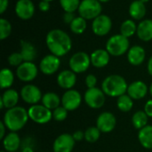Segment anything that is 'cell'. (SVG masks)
I'll return each instance as SVG.
<instances>
[{
    "instance_id": "obj_1",
    "label": "cell",
    "mask_w": 152,
    "mask_h": 152,
    "mask_svg": "<svg viewBox=\"0 0 152 152\" xmlns=\"http://www.w3.org/2000/svg\"><path fill=\"white\" fill-rule=\"evenodd\" d=\"M45 45L50 53L61 58L67 55L72 49V39L66 31L53 28L46 34Z\"/></svg>"
},
{
    "instance_id": "obj_2",
    "label": "cell",
    "mask_w": 152,
    "mask_h": 152,
    "mask_svg": "<svg viewBox=\"0 0 152 152\" xmlns=\"http://www.w3.org/2000/svg\"><path fill=\"white\" fill-rule=\"evenodd\" d=\"M28 119V110L20 106H16L4 112L2 121L10 132L17 133L26 126Z\"/></svg>"
},
{
    "instance_id": "obj_3",
    "label": "cell",
    "mask_w": 152,
    "mask_h": 152,
    "mask_svg": "<svg viewBox=\"0 0 152 152\" xmlns=\"http://www.w3.org/2000/svg\"><path fill=\"white\" fill-rule=\"evenodd\" d=\"M127 88L128 84L126 80L118 74L107 76L102 83V89L104 94L112 98H118L126 94Z\"/></svg>"
},
{
    "instance_id": "obj_4",
    "label": "cell",
    "mask_w": 152,
    "mask_h": 152,
    "mask_svg": "<svg viewBox=\"0 0 152 152\" xmlns=\"http://www.w3.org/2000/svg\"><path fill=\"white\" fill-rule=\"evenodd\" d=\"M130 47L129 38L122 36L120 33L109 37L105 45V49L114 57H119L127 53Z\"/></svg>"
},
{
    "instance_id": "obj_5",
    "label": "cell",
    "mask_w": 152,
    "mask_h": 152,
    "mask_svg": "<svg viewBox=\"0 0 152 152\" xmlns=\"http://www.w3.org/2000/svg\"><path fill=\"white\" fill-rule=\"evenodd\" d=\"M102 4L98 0H81L78 7V15L86 20H93L102 14Z\"/></svg>"
},
{
    "instance_id": "obj_6",
    "label": "cell",
    "mask_w": 152,
    "mask_h": 152,
    "mask_svg": "<svg viewBox=\"0 0 152 152\" xmlns=\"http://www.w3.org/2000/svg\"><path fill=\"white\" fill-rule=\"evenodd\" d=\"M90 54L86 52H77L71 55L69 60V67L76 74L86 72L91 66Z\"/></svg>"
},
{
    "instance_id": "obj_7",
    "label": "cell",
    "mask_w": 152,
    "mask_h": 152,
    "mask_svg": "<svg viewBox=\"0 0 152 152\" xmlns=\"http://www.w3.org/2000/svg\"><path fill=\"white\" fill-rule=\"evenodd\" d=\"M28 118L34 123L38 125H45L53 119V111L43 104H35L28 110Z\"/></svg>"
},
{
    "instance_id": "obj_8",
    "label": "cell",
    "mask_w": 152,
    "mask_h": 152,
    "mask_svg": "<svg viewBox=\"0 0 152 152\" xmlns=\"http://www.w3.org/2000/svg\"><path fill=\"white\" fill-rule=\"evenodd\" d=\"M84 100L86 104L93 109L98 110L103 107L106 101V94L102 91V89L99 87L87 88V90L84 94Z\"/></svg>"
},
{
    "instance_id": "obj_9",
    "label": "cell",
    "mask_w": 152,
    "mask_h": 152,
    "mask_svg": "<svg viewBox=\"0 0 152 152\" xmlns=\"http://www.w3.org/2000/svg\"><path fill=\"white\" fill-rule=\"evenodd\" d=\"M38 70L39 68L34 63V61H23L16 68L15 74L20 81L29 84L37 78Z\"/></svg>"
},
{
    "instance_id": "obj_10",
    "label": "cell",
    "mask_w": 152,
    "mask_h": 152,
    "mask_svg": "<svg viewBox=\"0 0 152 152\" xmlns=\"http://www.w3.org/2000/svg\"><path fill=\"white\" fill-rule=\"evenodd\" d=\"M113 26L111 18L107 14H101L92 20V31L97 37H105L107 36Z\"/></svg>"
},
{
    "instance_id": "obj_11",
    "label": "cell",
    "mask_w": 152,
    "mask_h": 152,
    "mask_svg": "<svg viewBox=\"0 0 152 152\" xmlns=\"http://www.w3.org/2000/svg\"><path fill=\"white\" fill-rule=\"evenodd\" d=\"M20 95L21 97V100L30 106L38 104L43 97L40 88L33 84H27L23 86L20 89Z\"/></svg>"
},
{
    "instance_id": "obj_12",
    "label": "cell",
    "mask_w": 152,
    "mask_h": 152,
    "mask_svg": "<svg viewBox=\"0 0 152 152\" xmlns=\"http://www.w3.org/2000/svg\"><path fill=\"white\" fill-rule=\"evenodd\" d=\"M82 99V95L77 90H67L61 96V106L64 107L68 111H74L80 107Z\"/></svg>"
},
{
    "instance_id": "obj_13",
    "label": "cell",
    "mask_w": 152,
    "mask_h": 152,
    "mask_svg": "<svg viewBox=\"0 0 152 152\" xmlns=\"http://www.w3.org/2000/svg\"><path fill=\"white\" fill-rule=\"evenodd\" d=\"M61 67V59L52 53L47 54L42 58L39 62V70L45 76H52L55 74Z\"/></svg>"
},
{
    "instance_id": "obj_14",
    "label": "cell",
    "mask_w": 152,
    "mask_h": 152,
    "mask_svg": "<svg viewBox=\"0 0 152 152\" xmlns=\"http://www.w3.org/2000/svg\"><path fill=\"white\" fill-rule=\"evenodd\" d=\"M36 7L32 0H18L14 6L16 16L22 20H30L35 14Z\"/></svg>"
},
{
    "instance_id": "obj_15",
    "label": "cell",
    "mask_w": 152,
    "mask_h": 152,
    "mask_svg": "<svg viewBox=\"0 0 152 152\" xmlns=\"http://www.w3.org/2000/svg\"><path fill=\"white\" fill-rule=\"evenodd\" d=\"M117 125V119L113 113L104 111L101 113L96 118V126L103 134L111 133Z\"/></svg>"
},
{
    "instance_id": "obj_16",
    "label": "cell",
    "mask_w": 152,
    "mask_h": 152,
    "mask_svg": "<svg viewBox=\"0 0 152 152\" xmlns=\"http://www.w3.org/2000/svg\"><path fill=\"white\" fill-rule=\"evenodd\" d=\"M76 141L72 134H60L53 143V152H72L75 147Z\"/></svg>"
},
{
    "instance_id": "obj_17",
    "label": "cell",
    "mask_w": 152,
    "mask_h": 152,
    "mask_svg": "<svg viewBox=\"0 0 152 152\" xmlns=\"http://www.w3.org/2000/svg\"><path fill=\"white\" fill-rule=\"evenodd\" d=\"M148 93H149V87L146 85V83H144L142 80H136L129 84L126 92V94L133 100L135 101L145 98Z\"/></svg>"
},
{
    "instance_id": "obj_18",
    "label": "cell",
    "mask_w": 152,
    "mask_h": 152,
    "mask_svg": "<svg viewBox=\"0 0 152 152\" xmlns=\"http://www.w3.org/2000/svg\"><path fill=\"white\" fill-rule=\"evenodd\" d=\"M57 85L64 90L73 89L77 83V74L71 69H64L61 71L56 78Z\"/></svg>"
},
{
    "instance_id": "obj_19",
    "label": "cell",
    "mask_w": 152,
    "mask_h": 152,
    "mask_svg": "<svg viewBox=\"0 0 152 152\" xmlns=\"http://www.w3.org/2000/svg\"><path fill=\"white\" fill-rule=\"evenodd\" d=\"M127 61L132 66H140L142 65L146 59V51L145 49L139 45H135L130 47L126 53Z\"/></svg>"
},
{
    "instance_id": "obj_20",
    "label": "cell",
    "mask_w": 152,
    "mask_h": 152,
    "mask_svg": "<svg viewBox=\"0 0 152 152\" xmlns=\"http://www.w3.org/2000/svg\"><path fill=\"white\" fill-rule=\"evenodd\" d=\"M20 96V94L12 88L4 90L0 97V109L3 110L5 108L9 110L16 107L19 102Z\"/></svg>"
},
{
    "instance_id": "obj_21",
    "label": "cell",
    "mask_w": 152,
    "mask_h": 152,
    "mask_svg": "<svg viewBox=\"0 0 152 152\" xmlns=\"http://www.w3.org/2000/svg\"><path fill=\"white\" fill-rule=\"evenodd\" d=\"M110 54L106 49H95L91 54V64L96 69H102L106 67L110 61Z\"/></svg>"
},
{
    "instance_id": "obj_22",
    "label": "cell",
    "mask_w": 152,
    "mask_h": 152,
    "mask_svg": "<svg viewBox=\"0 0 152 152\" xmlns=\"http://www.w3.org/2000/svg\"><path fill=\"white\" fill-rule=\"evenodd\" d=\"M136 35L142 42H150L152 40V20L143 19L137 25Z\"/></svg>"
},
{
    "instance_id": "obj_23",
    "label": "cell",
    "mask_w": 152,
    "mask_h": 152,
    "mask_svg": "<svg viewBox=\"0 0 152 152\" xmlns=\"http://www.w3.org/2000/svg\"><path fill=\"white\" fill-rule=\"evenodd\" d=\"M147 8L141 0H133L128 7V13L131 19L134 20H142L146 15Z\"/></svg>"
},
{
    "instance_id": "obj_24",
    "label": "cell",
    "mask_w": 152,
    "mask_h": 152,
    "mask_svg": "<svg viewBox=\"0 0 152 152\" xmlns=\"http://www.w3.org/2000/svg\"><path fill=\"white\" fill-rule=\"evenodd\" d=\"M2 141L4 150L6 152H16L20 147V138L16 132H10Z\"/></svg>"
},
{
    "instance_id": "obj_25",
    "label": "cell",
    "mask_w": 152,
    "mask_h": 152,
    "mask_svg": "<svg viewBox=\"0 0 152 152\" xmlns=\"http://www.w3.org/2000/svg\"><path fill=\"white\" fill-rule=\"evenodd\" d=\"M20 53L23 58V61H34V60L37 58V55L35 45L28 40H20Z\"/></svg>"
},
{
    "instance_id": "obj_26",
    "label": "cell",
    "mask_w": 152,
    "mask_h": 152,
    "mask_svg": "<svg viewBox=\"0 0 152 152\" xmlns=\"http://www.w3.org/2000/svg\"><path fill=\"white\" fill-rule=\"evenodd\" d=\"M41 104L47 109L53 110L61 105V98H60V96L53 92H47L43 94Z\"/></svg>"
},
{
    "instance_id": "obj_27",
    "label": "cell",
    "mask_w": 152,
    "mask_h": 152,
    "mask_svg": "<svg viewBox=\"0 0 152 152\" xmlns=\"http://www.w3.org/2000/svg\"><path fill=\"white\" fill-rule=\"evenodd\" d=\"M138 140L141 145L147 150H152V126L148 125L138 132Z\"/></svg>"
},
{
    "instance_id": "obj_28",
    "label": "cell",
    "mask_w": 152,
    "mask_h": 152,
    "mask_svg": "<svg viewBox=\"0 0 152 152\" xmlns=\"http://www.w3.org/2000/svg\"><path fill=\"white\" fill-rule=\"evenodd\" d=\"M137 25L135 20L133 19H126L120 25V34L127 38L132 37L137 32Z\"/></svg>"
},
{
    "instance_id": "obj_29",
    "label": "cell",
    "mask_w": 152,
    "mask_h": 152,
    "mask_svg": "<svg viewBox=\"0 0 152 152\" xmlns=\"http://www.w3.org/2000/svg\"><path fill=\"white\" fill-rule=\"evenodd\" d=\"M14 83V74L12 69L4 68L0 71V87L3 90L11 88Z\"/></svg>"
},
{
    "instance_id": "obj_30",
    "label": "cell",
    "mask_w": 152,
    "mask_h": 152,
    "mask_svg": "<svg viewBox=\"0 0 152 152\" xmlns=\"http://www.w3.org/2000/svg\"><path fill=\"white\" fill-rule=\"evenodd\" d=\"M148 122H149V117L144 110H138L134 112L132 117L133 126L137 130H141L142 128L148 126Z\"/></svg>"
},
{
    "instance_id": "obj_31",
    "label": "cell",
    "mask_w": 152,
    "mask_h": 152,
    "mask_svg": "<svg viewBox=\"0 0 152 152\" xmlns=\"http://www.w3.org/2000/svg\"><path fill=\"white\" fill-rule=\"evenodd\" d=\"M87 28V21L81 16H76L73 21L69 24L70 31L75 35H82Z\"/></svg>"
},
{
    "instance_id": "obj_32",
    "label": "cell",
    "mask_w": 152,
    "mask_h": 152,
    "mask_svg": "<svg viewBox=\"0 0 152 152\" xmlns=\"http://www.w3.org/2000/svg\"><path fill=\"white\" fill-rule=\"evenodd\" d=\"M117 107L122 112H129L134 107V100L127 94H125L118 97Z\"/></svg>"
},
{
    "instance_id": "obj_33",
    "label": "cell",
    "mask_w": 152,
    "mask_h": 152,
    "mask_svg": "<svg viewBox=\"0 0 152 152\" xmlns=\"http://www.w3.org/2000/svg\"><path fill=\"white\" fill-rule=\"evenodd\" d=\"M12 31V27L11 22L4 18L1 17L0 18V40H5L6 38H8Z\"/></svg>"
},
{
    "instance_id": "obj_34",
    "label": "cell",
    "mask_w": 152,
    "mask_h": 152,
    "mask_svg": "<svg viewBox=\"0 0 152 152\" xmlns=\"http://www.w3.org/2000/svg\"><path fill=\"white\" fill-rule=\"evenodd\" d=\"M64 12H75L78 10L81 0H59Z\"/></svg>"
},
{
    "instance_id": "obj_35",
    "label": "cell",
    "mask_w": 152,
    "mask_h": 152,
    "mask_svg": "<svg viewBox=\"0 0 152 152\" xmlns=\"http://www.w3.org/2000/svg\"><path fill=\"white\" fill-rule=\"evenodd\" d=\"M102 132L97 126H90L85 131V140L89 143L96 142L101 137Z\"/></svg>"
},
{
    "instance_id": "obj_36",
    "label": "cell",
    "mask_w": 152,
    "mask_h": 152,
    "mask_svg": "<svg viewBox=\"0 0 152 152\" xmlns=\"http://www.w3.org/2000/svg\"><path fill=\"white\" fill-rule=\"evenodd\" d=\"M68 113H69V111L64 107H62L61 105L60 107H58L53 110V119L57 122L64 121L68 118Z\"/></svg>"
},
{
    "instance_id": "obj_37",
    "label": "cell",
    "mask_w": 152,
    "mask_h": 152,
    "mask_svg": "<svg viewBox=\"0 0 152 152\" xmlns=\"http://www.w3.org/2000/svg\"><path fill=\"white\" fill-rule=\"evenodd\" d=\"M7 61L9 63L10 66L12 67H19L24 61H23V58L20 54V52H14V53H12L8 58H7Z\"/></svg>"
},
{
    "instance_id": "obj_38",
    "label": "cell",
    "mask_w": 152,
    "mask_h": 152,
    "mask_svg": "<svg viewBox=\"0 0 152 152\" xmlns=\"http://www.w3.org/2000/svg\"><path fill=\"white\" fill-rule=\"evenodd\" d=\"M97 77L94 74H88L85 78V84L87 88H94L96 87L97 85Z\"/></svg>"
},
{
    "instance_id": "obj_39",
    "label": "cell",
    "mask_w": 152,
    "mask_h": 152,
    "mask_svg": "<svg viewBox=\"0 0 152 152\" xmlns=\"http://www.w3.org/2000/svg\"><path fill=\"white\" fill-rule=\"evenodd\" d=\"M75 18H76L75 12H64V14L62 15L63 22L68 24V25H69Z\"/></svg>"
},
{
    "instance_id": "obj_40",
    "label": "cell",
    "mask_w": 152,
    "mask_h": 152,
    "mask_svg": "<svg viewBox=\"0 0 152 152\" xmlns=\"http://www.w3.org/2000/svg\"><path fill=\"white\" fill-rule=\"evenodd\" d=\"M50 2L47 1H42L40 0L39 4H38V9L42 12H46L50 10Z\"/></svg>"
},
{
    "instance_id": "obj_41",
    "label": "cell",
    "mask_w": 152,
    "mask_h": 152,
    "mask_svg": "<svg viewBox=\"0 0 152 152\" xmlns=\"http://www.w3.org/2000/svg\"><path fill=\"white\" fill-rule=\"evenodd\" d=\"M72 136L76 142H80L83 139H85V132L82 130H77L73 133Z\"/></svg>"
},
{
    "instance_id": "obj_42",
    "label": "cell",
    "mask_w": 152,
    "mask_h": 152,
    "mask_svg": "<svg viewBox=\"0 0 152 152\" xmlns=\"http://www.w3.org/2000/svg\"><path fill=\"white\" fill-rule=\"evenodd\" d=\"M144 111L148 115L149 118H152V99L147 101L144 105Z\"/></svg>"
},
{
    "instance_id": "obj_43",
    "label": "cell",
    "mask_w": 152,
    "mask_h": 152,
    "mask_svg": "<svg viewBox=\"0 0 152 152\" xmlns=\"http://www.w3.org/2000/svg\"><path fill=\"white\" fill-rule=\"evenodd\" d=\"M9 6V0H0V14L3 15Z\"/></svg>"
},
{
    "instance_id": "obj_44",
    "label": "cell",
    "mask_w": 152,
    "mask_h": 152,
    "mask_svg": "<svg viewBox=\"0 0 152 152\" xmlns=\"http://www.w3.org/2000/svg\"><path fill=\"white\" fill-rule=\"evenodd\" d=\"M0 129H1V131H0V139L3 140L5 137V135L7 134H6V130H8L3 121L0 122Z\"/></svg>"
},
{
    "instance_id": "obj_45",
    "label": "cell",
    "mask_w": 152,
    "mask_h": 152,
    "mask_svg": "<svg viewBox=\"0 0 152 152\" xmlns=\"http://www.w3.org/2000/svg\"><path fill=\"white\" fill-rule=\"evenodd\" d=\"M147 70H148V73L152 77V55L150 57V59L148 61V63H147Z\"/></svg>"
},
{
    "instance_id": "obj_46",
    "label": "cell",
    "mask_w": 152,
    "mask_h": 152,
    "mask_svg": "<svg viewBox=\"0 0 152 152\" xmlns=\"http://www.w3.org/2000/svg\"><path fill=\"white\" fill-rule=\"evenodd\" d=\"M21 152H34V150L30 147V146H26L22 149Z\"/></svg>"
},
{
    "instance_id": "obj_47",
    "label": "cell",
    "mask_w": 152,
    "mask_h": 152,
    "mask_svg": "<svg viewBox=\"0 0 152 152\" xmlns=\"http://www.w3.org/2000/svg\"><path fill=\"white\" fill-rule=\"evenodd\" d=\"M149 92H150V94L151 95L152 97V82L151 84V86H150V87H149Z\"/></svg>"
},
{
    "instance_id": "obj_48",
    "label": "cell",
    "mask_w": 152,
    "mask_h": 152,
    "mask_svg": "<svg viewBox=\"0 0 152 152\" xmlns=\"http://www.w3.org/2000/svg\"><path fill=\"white\" fill-rule=\"evenodd\" d=\"M98 1L101 2V3L102 4V3H108V2H110V0H98Z\"/></svg>"
},
{
    "instance_id": "obj_49",
    "label": "cell",
    "mask_w": 152,
    "mask_h": 152,
    "mask_svg": "<svg viewBox=\"0 0 152 152\" xmlns=\"http://www.w3.org/2000/svg\"><path fill=\"white\" fill-rule=\"evenodd\" d=\"M141 1H142V3H144L145 4H147L148 2H150V0H141Z\"/></svg>"
},
{
    "instance_id": "obj_50",
    "label": "cell",
    "mask_w": 152,
    "mask_h": 152,
    "mask_svg": "<svg viewBox=\"0 0 152 152\" xmlns=\"http://www.w3.org/2000/svg\"><path fill=\"white\" fill-rule=\"evenodd\" d=\"M42 1H47V2H53V1H54V0H42Z\"/></svg>"
},
{
    "instance_id": "obj_51",
    "label": "cell",
    "mask_w": 152,
    "mask_h": 152,
    "mask_svg": "<svg viewBox=\"0 0 152 152\" xmlns=\"http://www.w3.org/2000/svg\"><path fill=\"white\" fill-rule=\"evenodd\" d=\"M1 152H6V151H5L4 150V151H1Z\"/></svg>"
}]
</instances>
